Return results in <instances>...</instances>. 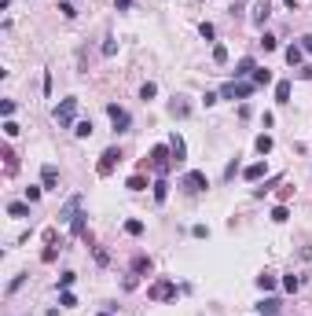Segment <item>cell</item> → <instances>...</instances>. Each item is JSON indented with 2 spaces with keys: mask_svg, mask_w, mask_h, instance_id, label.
<instances>
[{
  "mask_svg": "<svg viewBox=\"0 0 312 316\" xmlns=\"http://www.w3.org/2000/svg\"><path fill=\"white\" fill-rule=\"evenodd\" d=\"M147 162H151V169H158V173H169V165H176L169 144H155V147H151V155H147Z\"/></svg>",
  "mask_w": 312,
  "mask_h": 316,
  "instance_id": "1",
  "label": "cell"
},
{
  "mask_svg": "<svg viewBox=\"0 0 312 316\" xmlns=\"http://www.w3.org/2000/svg\"><path fill=\"white\" fill-rule=\"evenodd\" d=\"M147 298L151 302H173L176 298V283L173 280H155L147 287Z\"/></svg>",
  "mask_w": 312,
  "mask_h": 316,
  "instance_id": "2",
  "label": "cell"
},
{
  "mask_svg": "<svg viewBox=\"0 0 312 316\" xmlns=\"http://www.w3.org/2000/svg\"><path fill=\"white\" fill-rule=\"evenodd\" d=\"M52 118H55V122H59L63 129H66V125H74V118H78V99H74V96H70V99H63V103L52 110Z\"/></svg>",
  "mask_w": 312,
  "mask_h": 316,
  "instance_id": "3",
  "label": "cell"
},
{
  "mask_svg": "<svg viewBox=\"0 0 312 316\" xmlns=\"http://www.w3.org/2000/svg\"><path fill=\"white\" fill-rule=\"evenodd\" d=\"M107 118H110V125H114V133H129L132 118H129V110H125V107H118V103H107Z\"/></svg>",
  "mask_w": 312,
  "mask_h": 316,
  "instance_id": "4",
  "label": "cell"
},
{
  "mask_svg": "<svg viewBox=\"0 0 312 316\" xmlns=\"http://www.w3.org/2000/svg\"><path fill=\"white\" fill-rule=\"evenodd\" d=\"M250 96H253V85H246V81H228L221 88V99H250Z\"/></svg>",
  "mask_w": 312,
  "mask_h": 316,
  "instance_id": "5",
  "label": "cell"
},
{
  "mask_svg": "<svg viewBox=\"0 0 312 316\" xmlns=\"http://www.w3.org/2000/svg\"><path fill=\"white\" fill-rule=\"evenodd\" d=\"M118 162H121V151H118V147H107V151L99 155V165H96V173H99V176H110Z\"/></svg>",
  "mask_w": 312,
  "mask_h": 316,
  "instance_id": "6",
  "label": "cell"
},
{
  "mask_svg": "<svg viewBox=\"0 0 312 316\" xmlns=\"http://www.w3.org/2000/svg\"><path fill=\"white\" fill-rule=\"evenodd\" d=\"M184 188L187 191H206V188H210V176H206V173H198V169H191V173H184Z\"/></svg>",
  "mask_w": 312,
  "mask_h": 316,
  "instance_id": "7",
  "label": "cell"
},
{
  "mask_svg": "<svg viewBox=\"0 0 312 316\" xmlns=\"http://www.w3.org/2000/svg\"><path fill=\"white\" fill-rule=\"evenodd\" d=\"M81 202H84L81 195H74V199H66V206L59 210V221H63V225H70V221H74V217H78V213H81Z\"/></svg>",
  "mask_w": 312,
  "mask_h": 316,
  "instance_id": "8",
  "label": "cell"
},
{
  "mask_svg": "<svg viewBox=\"0 0 312 316\" xmlns=\"http://www.w3.org/2000/svg\"><path fill=\"white\" fill-rule=\"evenodd\" d=\"M41 188L44 191H59V169H55V165H44L41 169Z\"/></svg>",
  "mask_w": 312,
  "mask_h": 316,
  "instance_id": "9",
  "label": "cell"
},
{
  "mask_svg": "<svg viewBox=\"0 0 312 316\" xmlns=\"http://www.w3.org/2000/svg\"><path fill=\"white\" fill-rule=\"evenodd\" d=\"M169 151H173V162H176V165H180L184 158H187V144H184V136H180V133L169 136Z\"/></svg>",
  "mask_w": 312,
  "mask_h": 316,
  "instance_id": "10",
  "label": "cell"
},
{
  "mask_svg": "<svg viewBox=\"0 0 312 316\" xmlns=\"http://www.w3.org/2000/svg\"><path fill=\"white\" fill-rule=\"evenodd\" d=\"M253 70H257L253 55H242V59L235 63V81H242V78H253Z\"/></svg>",
  "mask_w": 312,
  "mask_h": 316,
  "instance_id": "11",
  "label": "cell"
},
{
  "mask_svg": "<svg viewBox=\"0 0 312 316\" xmlns=\"http://www.w3.org/2000/svg\"><path fill=\"white\" fill-rule=\"evenodd\" d=\"M169 114H173V118H187V114H191V103H187L184 96H173V103H169Z\"/></svg>",
  "mask_w": 312,
  "mask_h": 316,
  "instance_id": "12",
  "label": "cell"
},
{
  "mask_svg": "<svg viewBox=\"0 0 312 316\" xmlns=\"http://www.w3.org/2000/svg\"><path fill=\"white\" fill-rule=\"evenodd\" d=\"M279 305H283L279 298H261V302H257V313H261V316H276Z\"/></svg>",
  "mask_w": 312,
  "mask_h": 316,
  "instance_id": "13",
  "label": "cell"
},
{
  "mask_svg": "<svg viewBox=\"0 0 312 316\" xmlns=\"http://www.w3.org/2000/svg\"><path fill=\"white\" fill-rule=\"evenodd\" d=\"M268 15H272V4H268V0L253 4V22H257V26H264V22H268Z\"/></svg>",
  "mask_w": 312,
  "mask_h": 316,
  "instance_id": "14",
  "label": "cell"
},
{
  "mask_svg": "<svg viewBox=\"0 0 312 316\" xmlns=\"http://www.w3.org/2000/svg\"><path fill=\"white\" fill-rule=\"evenodd\" d=\"M30 206L33 202H7V217H18V221L30 217Z\"/></svg>",
  "mask_w": 312,
  "mask_h": 316,
  "instance_id": "15",
  "label": "cell"
},
{
  "mask_svg": "<svg viewBox=\"0 0 312 316\" xmlns=\"http://www.w3.org/2000/svg\"><path fill=\"white\" fill-rule=\"evenodd\" d=\"M283 55H287L290 67H301V59H305V48H301V44H290V48L283 52Z\"/></svg>",
  "mask_w": 312,
  "mask_h": 316,
  "instance_id": "16",
  "label": "cell"
},
{
  "mask_svg": "<svg viewBox=\"0 0 312 316\" xmlns=\"http://www.w3.org/2000/svg\"><path fill=\"white\" fill-rule=\"evenodd\" d=\"M264 173H268V165H264V162H253V165H246V169H242V176H246V180H261Z\"/></svg>",
  "mask_w": 312,
  "mask_h": 316,
  "instance_id": "17",
  "label": "cell"
},
{
  "mask_svg": "<svg viewBox=\"0 0 312 316\" xmlns=\"http://www.w3.org/2000/svg\"><path fill=\"white\" fill-rule=\"evenodd\" d=\"M74 136H78V140H88L92 136V118L88 122H74Z\"/></svg>",
  "mask_w": 312,
  "mask_h": 316,
  "instance_id": "18",
  "label": "cell"
},
{
  "mask_svg": "<svg viewBox=\"0 0 312 316\" xmlns=\"http://www.w3.org/2000/svg\"><path fill=\"white\" fill-rule=\"evenodd\" d=\"M151 188H155V202H165V199H169V184H165V176H162V180H155Z\"/></svg>",
  "mask_w": 312,
  "mask_h": 316,
  "instance_id": "19",
  "label": "cell"
},
{
  "mask_svg": "<svg viewBox=\"0 0 312 316\" xmlns=\"http://www.w3.org/2000/svg\"><path fill=\"white\" fill-rule=\"evenodd\" d=\"M125 188H129V191H144V188H147V176H144V173H132Z\"/></svg>",
  "mask_w": 312,
  "mask_h": 316,
  "instance_id": "20",
  "label": "cell"
},
{
  "mask_svg": "<svg viewBox=\"0 0 312 316\" xmlns=\"http://www.w3.org/2000/svg\"><path fill=\"white\" fill-rule=\"evenodd\" d=\"M253 85H272V70L257 67V70H253Z\"/></svg>",
  "mask_w": 312,
  "mask_h": 316,
  "instance_id": "21",
  "label": "cell"
},
{
  "mask_svg": "<svg viewBox=\"0 0 312 316\" xmlns=\"http://www.w3.org/2000/svg\"><path fill=\"white\" fill-rule=\"evenodd\" d=\"M84 217H88V213H78V217L70 221V232H74V236H88V232H84Z\"/></svg>",
  "mask_w": 312,
  "mask_h": 316,
  "instance_id": "22",
  "label": "cell"
},
{
  "mask_svg": "<svg viewBox=\"0 0 312 316\" xmlns=\"http://www.w3.org/2000/svg\"><path fill=\"white\" fill-rule=\"evenodd\" d=\"M257 287H261V291H276V276H272V272H261L257 276Z\"/></svg>",
  "mask_w": 312,
  "mask_h": 316,
  "instance_id": "23",
  "label": "cell"
},
{
  "mask_svg": "<svg viewBox=\"0 0 312 316\" xmlns=\"http://www.w3.org/2000/svg\"><path fill=\"white\" fill-rule=\"evenodd\" d=\"M276 99L279 103H290V81H279L276 85Z\"/></svg>",
  "mask_w": 312,
  "mask_h": 316,
  "instance_id": "24",
  "label": "cell"
},
{
  "mask_svg": "<svg viewBox=\"0 0 312 316\" xmlns=\"http://www.w3.org/2000/svg\"><path fill=\"white\" fill-rule=\"evenodd\" d=\"M253 147H257V155H268V151H272V136H268V133H261Z\"/></svg>",
  "mask_w": 312,
  "mask_h": 316,
  "instance_id": "25",
  "label": "cell"
},
{
  "mask_svg": "<svg viewBox=\"0 0 312 316\" xmlns=\"http://www.w3.org/2000/svg\"><path fill=\"white\" fill-rule=\"evenodd\" d=\"M213 63H217V67L228 63V48H224V44H213Z\"/></svg>",
  "mask_w": 312,
  "mask_h": 316,
  "instance_id": "26",
  "label": "cell"
},
{
  "mask_svg": "<svg viewBox=\"0 0 312 316\" xmlns=\"http://www.w3.org/2000/svg\"><path fill=\"white\" fill-rule=\"evenodd\" d=\"M132 272H136V276L151 272V257H136V261H132Z\"/></svg>",
  "mask_w": 312,
  "mask_h": 316,
  "instance_id": "27",
  "label": "cell"
},
{
  "mask_svg": "<svg viewBox=\"0 0 312 316\" xmlns=\"http://www.w3.org/2000/svg\"><path fill=\"white\" fill-rule=\"evenodd\" d=\"M155 96H158V85H155V81H147V85L140 88V99L147 103V99H155Z\"/></svg>",
  "mask_w": 312,
  "mask_h": 316,
  "instance_id": "28",
  "label": "cell"
},
{
  "mask_svg": "<svg viewBox=\"0 0 312 316\" xmlns=\"http://www.w3.org/2000/svg\"><path fill=\"white\" fill-rule=\"evenodd\" d=\"M125 236H144V221H125Z\"/></svg>",
  "mask_w": 312,
  "mask_h": 316,
  "instance_id": "29",
  "label": "cell"
},
{
  "mask_svg": "<svg viewBox=\"0 0 312 316\" xmlns=\"http://www.w3.org/2000/svg\"><path fill=\"white\" fill-rule=\"evenodd\" d=\"M59 305H63V309H74V305H78V298H74L70 291H59Z\"/></svg>",
  "mask_w": 312,
  "mask_h": 316,
  "instance_id": "30",
  "label": "cell"
},
{
  "mask_svg": "<svg viewBox=\"0 0 312 316\" xmlns=\"http://www.w3.org/2000/svg\"><path fill=\"white\" fill-rule=\"evenodd\" d=\"M235 173H239V158H232V162L224 165V180H235Z\"/></svg>",
  "mask_w": 312,
  "mask_h": 316,
  "instance_id": "31",
  "label": "cell"
},
{
  "mask_svg": "<svg viewBox=\"0 0 312 316\" xmlns=\"http://www.w3.org/2000/svg\"><path fill=\"white\" fill-rule=\"evenodd\" d=\"M103 55H107V59H110V55H118V41H114V37L103 41Z\"/></svg>",
  "mask_w": 312,
  "mask_h": 316,
  "instance_id": "32",
  "label": "cell"
},
{
  "mask_svg": "<svg viewBox=\"0 0 312 316\" xmlns=\"http://www.w3.org/2000/svg\"><path fill=\"white\" fill-rule=\"evenodd\" d=\"M283 287H287V291H290V294H294V291H298V287H301V276H283Z\"/></svg>",
  "mask_w": 312,
  "mask_h": 316,
  "instance_id": "33",
  "label": "cell"
},
{
  "mask_svg": "<svg viewBox=\"0 0 312 316\" xmlns=\"http://www.w3.org/2000/svg\"><path fill=\"white\" fill-rule=\"evenodd\" d=\"M287 217H290V210H287V206H276V210H272V221H276V225H283Z\"/></svg>",
  "mask_w": 312,
  "mask_h": 316,
  "instance_id": "34",
  "label": "cell"
},
{
  "mask_svg": "<svg viewBox=\"0 0 312 316\" xmlns=\"http://www.w3.org/2000/svg\"><path fill=\"white\" fill-rule=\"evenodd\" d=\"M261 44H264V52H276V48H279V41H276L272 33H264V37H261Z\"/></svg>",
  "mask_w": 312,
  "mask_h": 316,
  "instance_id": "35",
  "label": "cell"
},
{
  "mask_svg": "<svg viewBox=\"0 0 312 316\" xmlns=\"http://www.w3.org/2000/svg\"><path fill=\"white\" fill-rule=\"evenodd\" d=\"M4 158H7V173H15V165H18V158H15V151H11V147H4Z\"/></svg>",
  "mask_w": 312,
  "mask_h": 316,
  "instance_id": "36",
  "label": "cell"
},
{
  "mask_svg": "<svg viewBox=\"0 0 312 316\" xmlns=\"http://www.w3.org/2000/svg\"><path fill=\"white\" fill-rule=\"evenodd\" d=\"M74 280H78L74 272H63V276H59V291H70V283H74Z\"/></svg>",
  "mask_w": 312,
  "mask_h": 316,
  "instance_id": "37",
  "label": "cell"
},
{
  "mask_svg": "<svg viewBox=\"0 0 312 316\" xmlns=\"http://www.w3.org/2000/svg\"><path fill=\"white\" fill-rule=\"evenodd\" d=\"M198 33H202L206 41H213V37H217V30H213V22H202V26H198Z\"/></svg>",
  "mask_w": 312,
  "mask_h": 316,
  "instance_id": "38",
  "label": "cell"
},
{
  "mask_svg": "<svg viewBox=\"0 0 312 316\" xmlns=\"http://www.w3.org/2000/svg\"><path fill=\"white\" fill-rule=\"evenodd\" d=\"M59 11H63V18H74V15H78V11H74V4H70V0H59Z\"/></svg>",
  "mask_w": 312,
  "mask_h": 316,
  "instance_id": "39",
  "label": "cell"
},
{
  "mask_svg": "<svg viewBox=\"0 0 312 316\" xmlns=\"http://www.w3.org/2000/svg\"><path fill=\"white\" fill-rule=\"evenodd\" d=\"M0 114L11 118V114H15V99H4V103H0Z\"/></svg>",
  "mask_w": 312,
  "mask_h": 316,
  "instance_id": "40",
  "label": "cell"
},
{
  "mask_svg": "<svg viewBox=\"0 0 312 316\" xmlns=\"http://www.w3.org/2000/svg\"><path fill=\"white\" fill-rule=\"evenodd\" d=\"M191 236H195V239H210V228H206V225H195Z\"/></svg>",
  "mask_w": 312,
  "mask_h": 316,
  "instance_id": "41",
  "label": "cell"
},
{
  "mask_svg": "<svg viewBox=\"0 0 312 316\" xmlns=\"http://www.w3.org/2000/svg\"><path fill=\"white\" fill-rule=\"evenodd\" d=\"M202 103H206V107H213V103H221V92H206V96H202Z\"/></svg>",
  "mask_w": 312,
  "mask_h": 316,
  "instance_id": "42",
  "label": "cell"
},
{
  "mask_svg": "<svg viewBox=\"0 0 312 316\" xmlns=\"http://www.w3.org/2000/svg\"><path fill=\"white\" fill-rule=\"evenodd\" d=\"M55 239H59V232H55V228H44V243L55 246Z\"/></svg>",
  "mask_w": 312,
  "mask_h": 316,
  "instance_id": "43",
  "label": "cell"
},
{
  "mask_svg": "<svg viewBox=\"0 0 312 316\" xmlns=\"http://www.w3.org/2000/svg\"><path fill=\"white\" fill-rule=\"evenodd\" d=\"M22 283H26V276H15V280L7 283V294H15V291H18V287H22Z\"/></svg>",
  "mask_w": 312,
  "mask_h": 316,
  "instance_id": "44",
  "label": "cell"
},
{
  "mask_svg": "<svg viewBox=\"0 0 312 316\" xmlns=\"http://www.w3.org/2000/svg\"><path fill=\"white\" fill-rule=\"evenodd\" d=\"M41 191L44 188H26V202H37V199H41Z\"/></svg>",
  "mask_w": 312,
  "mask_h": 316,
  "instance_id": "45",
  "label": "cell"
},
{
  "mask_svg": "<svg viewBox=\"0 0 312 316\" xmlns=\"http://www.w3.org/2000/svg\"><path fill=\"white\" fill-rule=\"evenodd\" d=\"M4 133H7V136H18V125L11 122V118H7V122H4Z\"/></svg>",
  "mask_w": 312,
  "mask_h": 316,
  "instance_id": "46",
  "label": "cell"
},
{
  "mask_svg": "<svg viewBox=\"0 0 312 316\" xmlns=\"http://www.w3.org/2000/svg\"><path fill=\"white\" fill-rule=\"evenodd\" d=\"M301 48H305V52L312 55V33H305V37H301Z\"/></svg>",
  "mask_w": 312,
  "mask_h": 316,
  "instance_id": "47",
  "label": "cell"
},
{
  "mask_svg": "<svg viewBox=\"0 0 312 316\" xmlns=\"http://www.w3.org/2000/svg\"><path fill=\"white\" fill-rule=\"evenodd\" d=\"M114 7H118V11H129V7H132V0H114Z\"/></svg>",
  "mask_w": 312,
  "mask_h": 316,
  "instance_id": "48",
  "label": "cell"
},
{
  "mask_svg": "<svg viewBox=\"0 0 312 316\" xmlns=\"http://www.w3.org/2000/svg\"><path fill=\"white\" fill-rule=\"evenodd\" d=\"M99 316H110V313H99Z\"/></svg>",
  "mask_w": 312,
  "mask_h": 316,
  "instance_id": "49",
  "label": "cell"
}]
</instances>
